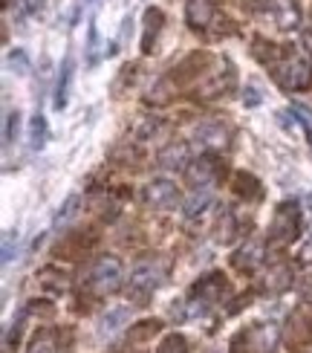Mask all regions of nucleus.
<instances>
[{"label": "nucleus", "mask_w": 312, "mask_h": 353, "mask_svg": "<svg viewBox=\"0 0 312 353\" xmlns=\"http://www.w3.org/2000/svg\"><path fill=\"white\" fill-rule=\"evenodd\" d=\"M14 243H18V234L6 232V238H3V267H6V263H12V249H14Z\"/></svg>", "instance_id": "obj_20"}, {"label": "nucleus", "mask_w": 312, "mask_h": 353, "mask_svg": "<svg viewBox=\"0 0 312 353\" xmlns=\"http://www.w3.org/2000/svg\"><path fill=\"white\" fill-rule=\"evenodd\" d=\"M159 23H162V12H159V9H147V14H145V38H142V52H154V50H151V38H156V32H159Z\"/></svg>", "instance_id": "obj_13"}, {"label": "nucleus", "mask_w": 312, "mask_h": 353, "mask_svg": "<svg viewBox=\"0 0 312 353\" xmlns=\"http://www.w3.org/2000/svg\"><path fill=\"white\" fill-rule=\"evenodd\" d=\"M211 14H214V9H211L208 0H191V3H188V23L194 29L205 26L208 21H211Z\"/></svg>", "instance_id": "obj_12"}, {"label": "nucleus", "mask_w": 312, "mask_h": 353, "mask_svg": "<svg viewBox=\"0 0 312 353\" xmlns=\"http://www.w3.org/2000/svg\"><path fill=\"white\" fill-rule=\"evenodd\" d=\"M79 205H81V200H79V194H72V197H67V203L61 205V212H58V217H55V226H67L72 217L79 214Z\"/></svg>", "instance_id": "obj_16"}, {"label": "nucleus", "mask_w": 312, "mask_h": 353, "mask_svg": "<svg viewBox=\"0 0 312 353\" xmlns=\"http://www.w3.org/2000/svg\"><path fill=\"white\" fill-rule=\"evenodd\" d=\"M29 353H55V350H52V345H50V342H35Z\"/></svg>", "instance_id": "obj_23"}, {"label": "nucleus", "mask_w": 312, "mask_h": 353, "mask_svg": "<svg viewBox=\"0 0 312 353\" xmlns=\"http://www.w3.org/2000/svg\"><path fill=\"white\" fill-rule=\"evenodd\" d=\"M185 176H188V183L194 188H208L214 183V163L211 159H197V163L188 165Z\"/></svg>", "instance_id": "obj_6"}, {"label": "nucleus", "mask_w": 312, "mask_h": 353, "mask_svg": "<svg viewBox=\"0 0 312 353\" xmlns=\"http://www.w3.org/2000/svg\"><path fill=\"white\" fill-rule=\"evenodd\" d=\"M275 79L287 87V90H301V87L309 84L312 72H309V64L298 55H289L284 64L275 67Z\"/></svg>", "instance_id": "obj_3"}, {"label": "nucleus", "mask_w": 312, "mask_h": 353, "mask_svg": "<svg viewBox=\"0 0 312 353\" xmlns=\"http://www.w3.org/2000/svg\"><path fill=\"white\" fill-rule=\"evenodd\" d=\"M258 255H260L258 246H249V252H246V249H240V252L234 255V263H237L240 270H251V267H258V263H260Z\"/></svg>", "instance_id": "obj_19"}, {"label": "nucleus", "mask_w": 312, "mask_h": 353, "mask_svg": "<svg viewBox=\"0 0 312 353\" xmlns=\"http://www.w3.org/2000/svg\"><path fill=\"white\" fill-rule=\"evenodd\" d=\"M145 200L154 205V209H171L176 203V185L171 180H154L145 185Z\"/></svg>", "instance_id": "obj_5"}, {"label": "nucleus", "mask_w": 312, "mask_h": 353, "mask_svg": "<svg viewBox=\"0 0 312 353\" xmlns=\"http://www.w3.org/2000/svg\"><path fill=\"white\" fill-rule=\"evenodd\" d=\"M72 70H76V61H72V55H67L64 58V67H61V76H58V87H55V110H64L67 108L70 84H72Z\"/></svg>", "instance_id": "obj_7"}, {"label": "nucleus", "mask_w": 312, "mask_h": 353, "mask_svg": "<svg viewBox=\"0 0 312 353\" xmlns=\"http://www.w3.org/2000/svg\"><path fill=\"white\" fill-rule=\"evenodd\" d=\"M298 209H295L292 203H284L278 209L275 220H272V229H269V238L275 243H287L295 238V232H298V214H295Z\"/></svg>", "instance_id": "obj_4"}, {"label": "nucleus", "mask_w": 312, "mask_h": 353, "mask_svg": "<svg viewBox=\"0 0 312 353\" xmlns=\"http://www.w3.org/2000/svg\"><path fill=\"white\" fill-rule=\"evenodd\" d=\"M90 284L101 296H110V292L122 287V263H118V258H113V255L98 258L90 272Z\"/></svg>", "instance_id": "obj_2"}, {"label": "nucleus", "mask_w": 312, "mask_h": 353, "mask_svg": "<svg viewBox=\"0 0 312 353\" xmlns=\"http://www.w3.org/2000/svg\"><path fill=\"white\" fill-rule=\"evenodd\" d=\"M197 139H200L202 145H208V148H222V145H226V139H229V134H226V128H222V125L205 122V125L197 128Z\"/></svg>", "instance_id": "obj_8"}, {"label": "nucleus", "mask_w": 312, "mask_h": 353, "mask_svg": "<svg viewBox=\"0 0 312 353\" xmlns=\"http://www.w3.org/2000/svg\"><path fill=\"white\" fill-rule=\"evenodd\" d=\"M18 125H21V113L18 110H9L6 113V122H3V145L9 148V145L18 139Z\"/></svg>", "instance_id": "obj_17"}, {"label": "nucleus", "mask_w": 312, "mask_h": 353, "mask_svg": "<svg viewBox=\"0 0 312 353\" xmlns=\"http://www.w3.org/2000/svg\"><path fill=\"white\" fill-rule=\"evenodd\" d=\"M21 3H23V9H26L29 14H41L43 6H47V0H21Z\"/></svg>", "instance_id": "obj_22"}, {"label": "nucleus", "mask_w": 312, "mask_h": 353, "mask_svg": "<svg viewBox=\"0 0 312 353\" xmlns=\"http://www.w3.org/2000/svg\"><path fill=\"white\" fill-rule=\"evenodd\" d=\"M127 316H130L127 307H110V310L104 313L101 321H98V336H113L127 321Z\"/></svg>", "instance_id": "obj_9"}, {"label": "nucleus", "mask_w": 312, "mask_h": 353, "mask_svg": "<svg viewBox=\"0 0 312 353\" xmlns=\"http://www.w3.org/2000/svg\"><path fill=\"white\" fill-rule=\"evenodd\" d=\"M156 353H188V345H185V339L180 333H168L165 339L159 342Z\"/></svg>", "instance_id": "obj_15"}, {"label": "nucleus", "mask_w": 312, "mask_h": 353, "mask_svg": "<svg viewBox=\"0 0 312 353\" xmlns=\"http://www.w3.org/2000/svg\"><path fill=\"white\" fill-rule=\"evenodd\" d=\"M6 67H9V70H14L18 76L29 72V58H26V52H23L21 47H14V50L6 55Z\"/></svg>", "instance_id": "obj_18"}, {"label": "nucleus", "mask_w": 312, "mask_h": 353, "mask_svg": "<svg viewBox=\"0 0 312 353\" xmlns=\"http://www.w3.org/2000/svg\"><path fill=\"white\" fill-rule=\"evenodd\" d=\"M159 163H162V168H180V165H185V163H188L185 145H171L168 151H162Z\"/></svg>", "instance_id": "obj_14"}, {"label": "nucleus", "mask_w": 312, "mask_h": 353, "mask_svg": "<svg viewBox=\"0 0 312 353\" xmlns=\"http://www.w3.org/2000/svg\"><path fill=\"white\" fill-rule=\"evenodd\" d=\"M292 113H295V116H301V122L306 125V130L312 134V110H309L306 105H292Z\"/></svg>", "instance_id": "obj_21"}, {"label": "nucleus", "mask_w": 312, "mask_h": 353, "mask_svg": "<svg viewBox=\"0 0 312 353\" xmlns=\"http://www.w3.org/2000/svg\"><path fill=\"white\" fill-rule=\"evenodd\" d=\"M162 278H165V272H162L159 263H151V261H147V263H139V267L130 272V296L136 299V301L151 299L154 292L159 290Z\"/></svg>", "instance_id": "obj_1"}, {"label": "nucleus", "mask_w": 312, "mask_h": 353, "mask_svg": "<svg viewBox=\"0 0 312 353\" xmlns=\"http://www.w3.org/2000/svg\"><path fill=\"white\" fill-rule=\"evenodd\" d=\"M208 205H211V191L208 188H197L194 194H191V200L183 205V214H185V220H194V217H200Z\"/></svg>", "instance_id": "obj_10"}, {"label": "nucleus", "mask_w": 312, "mask_h": 353, "mask_svg": "<svg viewBox=\"0 0 312 353\" xmlns=\"http://www.w3.org/2000/svg\"><path fill=\"white\" fill-rule=\"evenodd\" d=\"M47 137H50V128H47V119L41 113H35L29 119V148L32 151H41L47 145Z\"/></svg>", "instance_id": "obj_11"}]
</instances>
